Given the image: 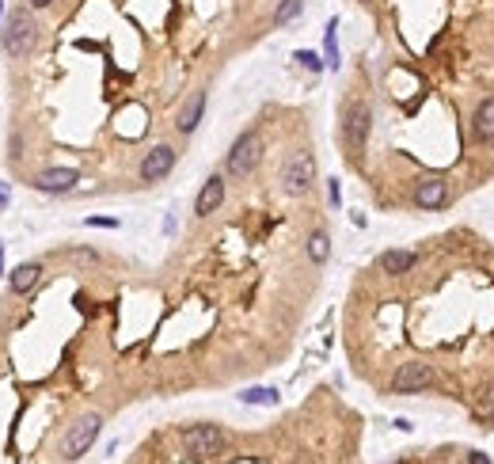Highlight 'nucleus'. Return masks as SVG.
<instances>
[{
    "instance_id": "f257e3e1",
    "label": "nucleus",
    "mask_w": 494,
    "mask_h": 464,
    "mask_svg": "<svg viewBox=\"0 0 494 464\" xmlns=\"http://www.w3.org/2000/svg\"><path fill=\"white\" fill-rule=\"evenodd\" d=\"M258 160H263V134H258V129H247V134H240L236 141H232L224 172L232 179H247L258 168Z\"/></svg>"
},
{
    "instance_id": "f03ea898",
    "label": "nucleus",
    "mask_w": 494,
    "mask_h": 464,
    "mask_svg": "<svg viewBox=\"0 0 494 464\" xmlns=\"http://www.w3.org/2000/svg\"><path fill=\"white\" fill-rule=\"evenodd\" d=\"M35 38H38V23L31 19L27 8H15L4 23V50L12 54V58H27Z\"/></svg>"
},
{
    "instance_id": "7ed1b4c3",
    "label": "nucleus",
    "mask_w": 494,
    "mask_h": 464,
    "mask_svg": "<svg viewBox=\"0 0 494 464\" xmlns=\"http://www.w3.org/2000/svg\"><path fill=\"white\" fill-rule=\"evenodd\" d=\"M315 183V157L308 149H297L286 157V164H281V186H286V194H308Z\"/></svg>"
},
{
    "instance_id": "20e7f679",
    "label": "nucleus",
    "mask_w": 494,
    "mask_h": 464,
    "mask_svg": "<svg viewBox=\"0 0 494 464\" xmlns=\"http://www.w3.org/2000/svg\"><path fill=\"white\" fill-rule=\"evenodd\" d=\"M99 430H103V419H99V415H84V419H76V422L69 426V434L61 438V457H65V461H80V457H84V453L95 445Z\"/></svg>"
},
{
    "instance_id": "39448f33",
    "label": "nucleus",
    "mask_w": 494,
    "mask_h": 464,
    "mask_svg": "<svg viewBox=\"0 0 494 464\" xmlns=\"http://www.w3.org/2000/svg\"><path fill=\"white\" fill-rule=\"evenodd\" d=\"M369 107L361 99H354V103H346V111H343V141H346V152L350 157H358L361 149H365V141H369Z\"/></svg>"
},
{
    "instance_id": "423d86ee",
    "label": "nucleus",
    "mask_w": 494,
    "mask_h": 464,
    "mask_svg": "<svg viewBox=\"0 0 494 464\" xmlns=\"http://www.w3.org/2000/svg\"><path fill=\"white\" fill-rule=\"evenodd\" d=\"M183 445H186V453H190V457L209 461V457H221L229 442H224L221 426H209V422H201V426H186V430H183Z\"/></svg>"
},
{
    "instance_id": "0eeeda50",
    "label": "nucleus",
    "mask_w": 494,
    "mask_h": 464,
    "mask_svg": "<svg viewBox=\"0 0 494 464\" xmlns=\"http://www.w3.org/2000/svg\"><path fill=\"white\" fill-rule=\"evenodd\" d=\"M434 385V369L422 362H403L400 369L392 373V392L395 396H411V392H422V388Z\"/></svg>"
},
{
    "instance_id": "6e6552de",
    "label": "nucleus",
    "mask_w": 494,
    "mask_h": 464,
    "mask_svg": "<svg viewBox=\"0 0 494 464\" xmlns=\"http://www.w3.org/2000/svg\"><path fill=\"white\" fill-rule=\"evenodd\" d=\"M172 168H175V149H172V145H156V149L145 152L137 175H141V183H160Z\"/></svg>"
},
{
    "instance_id": "1a4fd4ad",
    "label": "nucleus",
    "mask_w": 494,
    "mask_h": 464,
    "mask_svg": "<svg viewBox=\"0 0 494 464\" xmlns=\"http://www.w3.org/2000/svg\"><path fill=\"white\" fill-rule=\"evenodd\" d=\"M415 206H422V209L449 206V183H445V179H418L415 183Z\"/></svg>"
},
{
    "instance_id": "9d476101",
    "label": "nucleus",
    "mask_w": 494,
    "mask_h": 464,
    "mask_svg": "<svg viewBox=\"0 0 494 464\" xmlns=\"http://www.w3.org/2000/svg\"><path fill=\"white\" fill-rule=\"evenodd\" d=\"M221 202H224V179H221V175H209V179H206V186L198 191L194 214H198V217H209L217 206H221Z\"/></svg>"
},
{
    "instance_id": "9b49d317",
    "label": "nucleus",
    "mask_w": 494,
    "mask_h": 464,
    "mask_svg": "<svg viewBox=\"0 0 494 464\" xmlns=\"http://www.w3.org/2000/svg\"><path fill=\"white\" fill-rule=\"evenodd\" d=\"M80 183V175L72 172V168H46L42 175H38V191H46V194H65L69 186H76Z\"/></svg>"
},
{
    "instance_id": "f8f14e48",
    "label": "nucleus",
    "mask_w": 494,
    "mask_h": 464,
    "mask_svg": "<svg viewBox=\"0 0 494 464\" xmlns=\"http://www.w3.org/2000/svg\"><path fill=\"white\" fill-rule=\"evenodd\" d=\"M472 137H475V141H494V95H487V99L475 107V115H472Z\"/></svg>"
},
{
    "instance_id": "ddd939ff",
    "label": "nucleus",
    "mask_w": 494,
    "mask_h": 464,
    "mask_svg": "<svg viewBox=\"0 0 494 464\" xmlns=\"http://www.w3.org/2000/svg\"><path fill=\"white\" fill-rule=\"evenodd\" d=\"M201 111H206V92H190V99L183 103L179 118H175V126H179V134H194L201 122Z\"/></svg>"
},
{
    "instance_id": "4468645a",
    "label": "nucleus",
    "mask_w": 494,
    "mask_h": 464,
    "mask_svg": "<svg viewBox=\"0 0 494 464\" xmlns=\"http://www.w3.org/2000/svg\"><path fill=\"white\" fill-rule=\"evenodd\" d=\"M415 263H418L415 251H384V255H380V271L384 274H411Z\"/></svg>"
},
{
    "instance_id": "2eb2a0df",
    "label": "nucleus",
    "mask_w": 494,
    "mask_h": 464,
    "mask_svg": "<svg viewBox=\"0 0 494 464\" xmlns=\"http://www.w3.org/2000/svg\"><path fill=\"white\" fill-rule=\"evenodd\" d=\"M38 274H42V263H23V266H15V274H12V293H27V289L38 282Z\"/></svg>"
},
{
    "instance_id": "dca6fc26",
    "label": "nucleus",
    "mask_w": 494,
    "mask_h": 464,
    "mask_svg": "<svg viewBox=\"0 0 494 464\" xmlns=\"http://www.w3.org/2000/svg\"><path fill=\"white\" fill-rule=\"evenodd\" d=\"M327 255H331V236L323 232V229H315L308 236V259H312L315 266H323V263H327Z\"/></svg>"
},
{
    "instance_id": "f3484780",
    "label": "nucleus",
    "mask_w": 494,
    "mask_h": 464,
    "mask_svg": "<svg viewBox=\"0 0 494 464\" xmlns=\"http://www.w3.org/2000/svg\"><path fill=\"white\" fill-rule=\"evenodd\" d=\"M301 8H304V0H281L278 12H274V27H286V23H293L297 15H301Z\"/></svg>"
},
{
    "instance_id": "a211bd4d",
    "label": "nucleus",
    "mask_w": 494,
    "mask_h": 464,
    "mask_svg": "<svg viewBox=\"0 0 494 464\" xmlns=\"http://www.w3.org/2000/svg\"><path fill=\"white\" fill-rule=\"evenodd\" d=\"M240 400H244V403H258V407H274V403H278V392H274V388H244Z\"/></svg>"
},
{
    "instance_id": "6ab92c4d",
    "label": "nucleus",
    "mask_w": 494,
    "mask_h": 464,
    "mask_svg": "<svg viewBox=\"0 0 494 464\" xmlns=\"http://www.w3.org/2000/svg\"><path fill=\"white\" fill-rule=\"evenodd\" d=\"M323 65H331V69H338V35H335V19L327 23V35H323Z\"/></svg>"
},
{
    "instance_id": "aec40b11",
    "label": "nucleus",
    "mask_w": 494,
    "mask_h": 464,
    "mask_svg": "<svg viewBox=\"0 0 494 464\" xmlns=\"http://www.w3.org/2000/svg\"><path fill=\"white\" fill-rule=\"evenodd\" d=\"M297 61H301L308 72H320L323 69V58H320V54H312V50H301V54H297Z\"/></svg>"
},
{
    "instance_id": "412c9836",
    "label": "nucleus",
    "mask_w": 494,
    "mask_h": 464,
    "mask_svg": "<svg viewBox=\"0 0 494 464\" xmlns=\"http://www.w3.org/2000/svg\"><path fill=\"white\" fill-rule=\"evenodd\" d=\"M327 198H331V206H338V202H343V191H338V179H331V183H327Z\"/></svg>"
},
{
    "instance_id": "4be33fe9",
    "label": "nucleus",
    "mask_w": 494,
    "mask_h": 464,
    "mask_svg": "<svg viewBox=\"0 0 494 464\" xmlns=\"http://www.w3.org/2000/svg\"><path fill=\"white\" fill-rule=\"evenodd\" d=\"M88 225H95V229H115V217H88Z\"/></svg>"
},
{
    "instance_id": "5701e85b",
    "label": "nucleus",
    "mask_w": 494,
    "mask_h": 464,
    "mask_svg": "<svg viewBox=\"0 0 494 464\" xmlns=\"http://www.w3.org/2000/svg\"><path fill=\"white\" fill-rule=\"evenodd\" d=\"M468 461H472V464H491V457H483V453H472Z\"/></svg>"
},
{
    "instance_id": "b1692460",
    "label": "nucleus",
    "mask_w": 494,
    "mask_h": 464,
    "mask_svg": "<svg viewBox=\"0 0 494 464\" xmlns=\"http://www.w3.org/2000/svg\"><path fill=\"white\" fill-rule=\"evenodd\" d=\"M53 0H31V8H50Z\"/></svg>"
},
{
    "instance_id": "393cba45",
    "label": "nucleus",
    "mask_w": 494,
    "mask_h": 464,
    "mask_svg": "<svg viewBox=\"0 0 494 464\" xmlns=\"http://www.w3.org/2000/svg\"><path fill=\"white\" fill-rule=\"evenodd\" d=\"M4 202H8V186L0 183V206H4Z\"/></svg>"
},
{
    "instance_id": "a878e982",
    "label": "nucleus",
    "mask_w": 494,
    "mask_h": 464,
    "mask_svg": "<svg viewBox=\"0 0 494 464\" xmlns=\"http://www.w3.org/2000/svg\"><path fill=\"white\" fill-rule=\"evenodd\" d=\"M0 274H4V243H0Z\"/></svg>"
},
{
    "instance_id": "bb28decb",
    "label": "nucleus",
    "mask_w": 494,
    "mask_h": 464,
    "mask_svg": "<svg viewBox=\"0 0 494 464\" xmlns=\"http://www.w3.org/2000/svg\"><path fill=\"white\" fill-rule=\"evenodd\" d=\"M491 411H494V388H491Z\"/></svg>"
},
{
    "instance_id": "cd10ccee",
    "label": "nucleus",
    "mask_w": 494,
    "mask_h": 464,
    "mask_svg": "<svg viewBox=\"0 0 494 464\" xmlns=\"http://www.w3.org/2000/svg\"><path fill=\"white\" fill-rule=\"evenodd\" d=\"M0 15H4V0H0Z\"/></svg>"
}]
</instances>
